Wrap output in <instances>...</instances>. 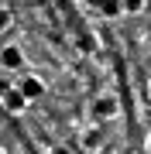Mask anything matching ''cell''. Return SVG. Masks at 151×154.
Segmentation results:
<instances>
[{"label": "cell", "instance_id": "cell-1", "mask_svg": "<svg viewBox=\"0 0 151 154\" xmlns=\"http://www.w3.org/2000/svg\"><path fill=\"white\" fill-rule=\"evenodd\" d=\"M90 113H93V120H96V123H106V120H117V116H120V99L113 96V93H100V96L93 99Z\"/></svg>", "mask_w": 151, "mask_h": 154}, {"label": "cell", "instance_id": "cell-2", "mask_svg": "<svg viewBox=\"0 0 151 154\" xmlns=\"http://www.w3.org/2000/svg\"><path fill=\"white\" fill-rule=\"evenodd\" d=\"M0 106H4L7 113H24V110H28V96H24L17 86H11V89L0 93Z\"/></svg>", "mask_w": 151, "mask_h": 154}, {"label": "cell", "instance_id": "cell-3", "mask_svg": "<svg viewBox=\"0 0 151 154\" xmlns=\"http://www.w3.org/2000/svg\"><path fill=\"white\" fill-rule=\"evenodd\" d=\"M0 69L4 72H21L24 69V51L17 45H4L0 48Z\"/></svg>", "mask_w": 151, "mask_h": 154}, {"label": "cell", "instance_id": "cell-4", "mask_svg": "<svg viewBox=\"0 0 151 154\" xmlns=\"http://www.w3.org/2000/svg\"><path fill=\"white\" fill-rule=\"evenodd\" d=\"M79 147L90 151V154H96V151L103 147V130H100L96 123H93V127H86V130L79 134Z\"/></svg>", "mask_w": 151, "mask_h": 154}, {"label": "cell", "instance_id": "cell-5", "mask_svg": "<svg viewBox=\"0 0 151 154\" xmlns=\"http://www.w3.org/2000/svg\"><path fill=\"white\" fill-rule=\"evenodd\" d=\"M17 89L28 96V103H31V99H41V96H45V82H41L38 75H31V72L21 79V82H17Z\"/></svg>", "mask_w": 151, "mask_h": 154}, {"label": "cell", "instance_id": "cell-6", "mask_svg": "<svg viewBox=\"0 0 151 154\" xmlns=\"http://www.w3.org/2000/svg\"><path fill=\"white\" fill-rule=\"evenodd\" d=\"M96 7H100V14H103V17H120V14H124L120 0H96Z\"/></svg>", "mask_w": 151, "mask_h": 154}, {"label": "cell", "instance_id": "cell-7", "mask_svg": "<svg viewBox=\"0 0 151 154\" xmlns=\"http://www.w3.org/2000/svg\"><path fill=\"white\" fill-rule=\"evenodd\" d=\"M11 28H14V14H11V7L0 4V34H7Z\"/></svg>", "mask_w": 151, "mask_h": 154}, {"label": "cell", "instance_id": "cell-8", "mask_svg": "<svg viewBox=\"0 0 151 154\" xmlns=\"http://www.w3.org/2000/svg\"><path fill=\"white\" fill-rule=\"evenodd\" d=\"M120 7H124V14H141L148 7V0H120Z\"/></svg>", "mask_w": 151, "mask_h": 154}, {"label": "cell", "instance_id": "cell-9", "mask_svg": "<svg viewBox=\"0 0 151 154\" xmlns=\"http://www.w3.org/2000/svg\"><path fill=\"white\" fill-rule=\"evenodd\" d=\"M48 154H72V151H69L65 144H55V147H48Z\"/></svg>", "mask_w": 151, "mask_h": 154}, {"label": "cell", "instance_id": "cell-10", "mask_svg": "<svg viewBox=\"0 0 151 154\" xmlns=\"http://www.w3.org/2000/svg\"><path fill=\"white\" fill-rule=\"evenodd\" d=\"M144 147H148V154H151V130H148V144H144Z\"/></svg>", "mask_w": 151, "mask_h": 154}, {"label": "cell", "instance_id": "cell-11", "mask_svg": "<svg viewBox=\"0 0 151 154\" xmlns=\"http://www.w3.org/2000/svg\"><path fill=\"white\" fill-rule=\"evenodd\" d=\"M0 154H7V151H4V147H0Z\"/></svg>", "mask_w": 151, "mask_h": 154}, {"label": "cell", "instance_id": "cell-12", "mask_svg": "<svg viewBox=\"0 0 151 154\" xmlns=\"http://www.w3.org/2000/svg\"><path fill=\"white\" fill-rule=\"evenodd\" d=\"M148 96H151V86H148Z\"/></svg>", "mask_w": 151, "mask_h": 154}]
</instances>
